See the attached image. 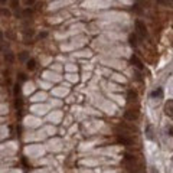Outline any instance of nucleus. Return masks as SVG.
Listing matches in <instances>:
<instances>
[{"label":"nucleus","mask_w":173,"mask_h":173,"mask_svg":"<svg viewBox=\"0 0 173 173\" xmlns=\"http://www.w3.org/2000/svg\"><path fill=\"white\" fill-rule=\"evenodd\" d=\"M136 30H137V35H139L140 38H146L147 36L146 25L141 20H136Z\"/></svg>","instance_id":"f257e3e1"},{"label":"nucleus","mask_w":173,"mask_h":173,"mask_svg":"<svg viewBox=\"0 0 173 173\" xmlns=\"http://www.w3.org/2000/svg\"><path fill=\"white\" fill-rule=\"evenodd\" d=\"M124 117H126L127 120H130V121H133V120H136L137 117H139V111L137 110H127L126 111V114H124Z\"/></svg>","instance_id":"f03ea898"},{"label":"nucleus","mask_w":173,"mask_h":173,"mask_svg":"<svg viewBox=\"0 0 173 173\" xmlns=\"http://www.w3.org/2000/svg\"><path fill=\"white\" fill-rule=\"evenodd\" d=\"M165 113H166L169 117H173V98L167 100V102L165 104Z\"/></svg>","instance_id":"7ed1b4c3"},{"label":"nucleus","mask_w":173,"mask_h":173,"mask_svg":"<svg viewBox=\"0 0 173 173\" xmlns=\"http://www.w3.org/2000/svg\"><path fill=\"white\" fill-rule=\"evenodd\" d=\"M150 98L152 100H160V98H163V90L162 88H156L153 93L150 94Z\"/></svg>","instance_id":"20e7f679"},{"label":"nucleus","mask_w":173,"mask_h":173,"mask_svg":"<svg viewBox=\"0 0 173 173\" xmlns=\"http://www.w3.org/2000/svg\"><path fill=\"white\" fill-rule=\"evenodd\" d=\"M127 101L128 102H137V93L134 90H128L127 91Z\"/></svg>","instance_id":"39448f33"},{"label":"nucleus","mask_w":173,"mask_h":173,"mask_svg":"<svg viewBox=\"0 0 173 173\" xmlns=\"http://www.w3.org/2000/svg\"><path fill=\"white\" fill-rule=\"evenodd\" d=\"M131 64H133V67H136L137 68V69H139V71H143V64H141V61L139 59V58H137V56H131Z\"/></svg>","instance_id":"423d86ee"},{"label":"nucleus","mask_w":173,"mask_h":173,"mask_svg":"<svg viewBox=\"0 0 173 173\" xmlns=\"http://www.w3.org/2000/svg\"><path fill=\"white\" fill-rule=\"evenodd\" d=\"M117 141L121 143V144H124V146H131V140L128 139V137H124V136H118Z\"/></svg>","instance_id":"0eeeda50"},{"label":"nucleus","mask_w":173,"mask_h":173,"mask_svg":"<svg viewBox=\"0 0 173 173\" xmlns=\"http://www.w3.org/2000/svg\"><path fill=\"white\" fill-rule=\"evenodd\" d=\"M124 159H126L127 165H128V163H136V162H137V157H136V156H133V154H130V153L124 154Z\"/></svg>","instance_id":"6e6552de"},{"label":"nucleus","mask_w":173,"mask_h":173,"mask_svg":"<svg viewBox=\"0 0 173 173\" xmlns=\"http://www.w3.org/2000/svg\"><path fill=\"white\" fill-rule=\"evenodd\" d=\"M128 40H130V45H131V46H134V48L139 45V38H137V35H136V33H134V35H130Z\"/></svg>","instance_id":"1a4fd4ad"},{"label":"nucleus","mask_w":173,"mask_h":173,"mask_svg":"<svg viewBox=\"0 0 173 173\" xmlns=\"http://www.w3.org/2000/svg\"><path fill=\"white\" fill-rule=\"evenodd\" d=\"M5 61L6 62H9V64H13V61H14V55H13V52H6L5 53Z\"/></svg>","instance_id":"9d476101"},{"label":"nucleus","mask_w":173,"mask_h":173,"mask_svg":"<svg viewBox=\"0 0 173 173\" xmlns=\"http://www.w3.org/2000/svg\"><path fill=\"white\" fill-rule=\"evenodd\" d=\"M35 67H36V61L27 59V68H29V69H35Z\"/></svg>","instance_id":"9b49d317"},{"label":"nucleus","mask_w":173,"mask_h":173,"mask_svg":"<svg viewBox=\"0 0 173 173\" xmlns=\"http://www.w3.org/2000/svg\"><path fill=\"white\" fill-rule=\"evenodd\" d=\"M27 56H29V55H27V52H23V53H20V55H19V59L20 61H26Z\"/></svg>","instance_id":"f8f14e48"},{"label":"nucleus","mask_w":173,"mask_h":173,"mask_svg":"<svg viewBox=\"0 0 173 173\" xmlns=\"http://www.w3.org/2000/svg\"><path fill=\"white\" fill-rule=\"evenodd\" d=\"M12 7H13V9H17V7H19V2H16V0H12Z\"/></svg>","instance_id":"ddd939ff"},{"label":"nucleus","mask_w":173,"mask_h":173,"mask_svg":"<svg viewBox=\"0 0 173 173\" xmlns=\"http://www.w3.org/2000/svg\"><path fill=\"white\" fill-rule=\"evenodd\" d=\"M170 134L173 136V127H170Z\"/></svg>","instance_id":"4468645a"},{"label":"nucleus","mask_w":173,"mask_h":173,"mask_svg":"<svg viewBox=\"0 0 173 173\" xmlns=\"http://www.w3.org/2000/svg\"><path fill=\"white\" fill-rule=\"evenodd\" d=\"M152 173H157V170H154V169H152Z\"/></svg>","instance_id":"2eb2a0df"},{"label":"nucleus","mask_w":173,"mask_h":173,"mask_svg":"<svg viewBox=\"0 0 173 173\" xmlns=\"http://www.w3.org/2000/svg\"><path fill=\"white\" fill-rule=\"evenodd\" d=\"M157 2H159V3H163V2H165V0H157Z\"/></svg>","instance_id":"dca6fc26"},{"label":"nucleus","mask_w":173,"mask_h":173,"mask_svg":"<svg viewBox=\"0 0 173 173\" xmlns=\"http://www.w3.org/2000/svg\"><path fill=\"white\" fill-rule=\"evenodd\" d=\"M0 2H5V0H0Z\"/></svg>","instance_id":"f3484780"}]
</instances>
